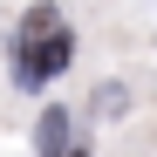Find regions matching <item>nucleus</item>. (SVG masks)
Here are the masks:
<instances>
[{
  "instance_id": "f257e3e1",
  "label": "nucleus",
  "mask_w": 157,
  "mask_h": 157,
  "mask_svg": "<svg viewBox=\"0 0 157 157\" xmlns=\"http://www.w3.org/2000/svg\"><path fill=\"white\" fill-rule=\"evenodd\" d=\"M68 62H75V28H62V14L48 0H34L21 14V34H14V82L21 89H48Z\"/></svg>"
},
{
  "instance_id": "f03ea898",
  "label": "nucleus",
  "mask_w": 157,
  "mask_h": 157,
  "mask_svg": "<svg viewBox=\"0 0 157 157\" xmlns=\"http://www.w3.org/2000/svg\"><path fill=\"white\" fill-rule=\"evenodd\" d=\"M68 109H41V123H34V137H41V157H68Z\"/></svg>"
},
{
  "instance_id": "7ed1b4c3",
  "label": "nucleus",
  "mask_w": 157,
  "mask_h": 157,
  "mask_svg": "<svg viewBox=\"0 0 157 157\" xmlns=\"http://www.w3.org/2000/svg\"><path fill=\"white\" fill-rule=\"evenodd\" d=\"M68 157H89V150H68Z\"/></svg>"
}]
</instances>
